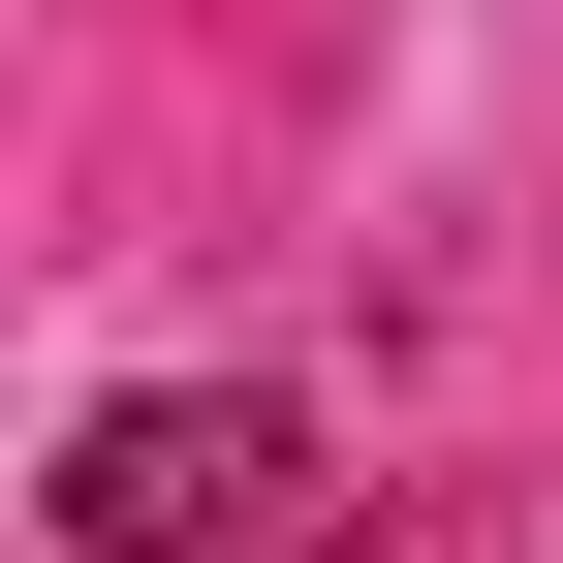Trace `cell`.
<instances>
[{"mask_svg":"<svg viewBox=\"0 0 563 563\" xmlns=\"http://www.w3.org/2000/svg\"><path fill=\"white\" fill-rule=\"evenodd\" d=\"M282 501H313L282 376H157V407H95V439H63V532H95V563H251Z\"/></svg>","mask_w":563,"mask_h":563,"instance_id":"obj_1","label":"cell"}]
</instances>
